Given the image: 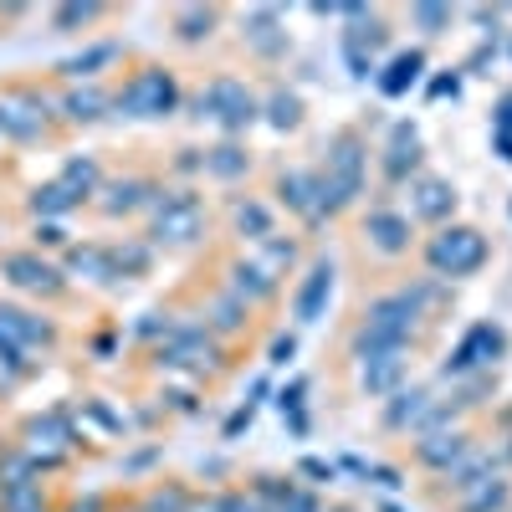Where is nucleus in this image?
<instances>
[{"instance_id":"obj_1","label":"nucleus","mask_w":512,"mask_h":512,"mask_svg":"<svg viewBox=\"0 0 512 512\" xmlns=\"http://www.w3.org/2000/svg\"><path fill=\"white\" fill-rule=\"evenodd\" d=\"M369 164H374V149H369V134L359 123H344L323 139V154H318V210L323 221H344L349 210H359L364 190H369Z\"/></svg>"},{"instance_id":"obj_2","label":"nucleus","mask_w":512,"mask_h":512,"mask_svg":"<svg viewBox=\"0 0 512 512\" xmlns=\"http://www.w3.org/2000/svg\"><path fill=\"white\" fill-rule=\"evenodd\" d=\"M420 267L425 277H436V282H466V277H477L487 262H492V236L472 221H451V226H436L431 236L420 241Z\"/></svg>"},{"instance_id":"obj_3","label":"nucleus","mask_w":512,"mask_h":512,"mask_svg":"<svg viewBox=\"0 0 512 512\" xmlns=\"http://www.w3.org/2000/svg\"><path fill=\"white\" fill-rule=\"evenodd\" d=\"M190 118L195 123L210 118L226 139H246V128L262 123V88H256L251 77H241V72H216V77H205L195 88Z\"/></svg>"},{"instance_id":"obj_4","label":"nucleus","mask_w":512,"mask_h":512,"mask_svg":"<svg viewBox=\"0 0 512 512\" xmlns=\"http://www.w3.org/2000/svg\"><path fill=\"white\" fill-rule=\"evenodd\" d=\"M354 241H359V251L369 256V262H379V267H400V262H410V256L420 251V226L405 216L395 200H374V205L359 210Z\"/></svg>"},{"instance_id":"obj_5","label":"nucleus","mask_w":512,"mask_h":512,"mask_svg":"<svg viewBox=\"0 0 512 512\" xmlns=\"http://www.w3.org/2000/svg\"><path fill=\"white\" fill-rule=\"evenodd\" d=\"M512 354V338H507V328L497 323V318H482V323H472L461 333V344L451 349V359L441 364V379H466V374H492L502 359Z\"/></svg>"},{"instance_id":"obj_6","label":"nucleus","mask_w":512,"mask_h":512,"mask_svg":"<svg viewBox=\"0 0 512 512\" xmlns=\"http://www.w3.org/2000/svg\"><path fill=\"white\" fill-rule=\"evenodd\" d=\"M267 200L277 205V216H287L303 226V231H323V210H318V169L313 164H277L272 169V185H267Z\"/></svg>"},{"instance_id":"obj_7","label":"nucleus","mask_w":512,"mask_h":512,"mask_svg":"<svg viewBox=\"0 0 512 512\" xmlns=\"http://www.w3.org/2000/svg\"><path fill=\"white\" fill-rule=\"evenodd\" d=\"M149 210H154V246L180 251V246L205 241L210 216H205V200H200L195 190H169V195H159Z\"/></svg>"},{"instance_id":"obj_8","label":"nucleus","mask_w":512,"mask_h":512,"mask_svg":"<svg viewBox=\"0 0 512 512\" xmlns=\"http://www.w3.org/2000/svg\"><path fill=\"white\" fill-rule=\"evenodd\" d=\"M180 98H185V93H180L175 72L159 67V62L128 72V82L118 88V108H123L128 118H169V113L180 108Z\"/></svg>"},{"instance_id":"obj_9","label":"nucleus","mask_w":512,"mask_h":512,"mask_svg":"<svg viewBox=\"0 0 512 512\" xmlns=\"http://www.w3.org/2000/svg\"><path fill=\"white\" fill-rule=\"evenodd\" d=\"M390 41H395V31H390V21H384V11H374V6L359 21H349V31L338 36L344 62H349V77L374 82V72L384 67V52H390Z\"/></svg>"},{"instance_id":"obj_10","label":"nucleus","mask_w":512,"mask_h":512,"mask_svg":"<svg viewBox=\"0 0 512 512\" xmlns=\"http://www.w3.org/2000/svg\"><path fill=\"white\" fill-rule=\"evenodd\" d=\"M216 287H226L236 303H246L256 318L272 313V308L282 303V282H272L246 251H226V256H221V277H216Z\"/></svg>"},{"instance_id":"obj_11","label":"nucleus","mask_w":512,"mask_h":512,"mask_svg":"<svg viewBox=\"0 0 512 512\" xmlns=\"http://www.w3.org/2000/svg\"><path fill=\"white\" fill-rule=\"evenodd\" d=\"M456 205H461V195H456V185L446 180V175H436V169H420V175L405 185V216L415 221V226H451L456 221Z\"/></svg>"},{"instance_id":"obj_12","label":"nucleus","mask_w":512,"mask_h":512,"mask_svg":"<svg viewBox=\"0 0 512 512\" xmlns=\"http://www.w3.org/2000/svg\"><path fill=\"white\" fill-rule=\"evenodd\" d=\"M241 47L256 67H282L287 52H292V36H287V21L277 6H251L241 16Z\"/></svg>"},{"instance_id":"obj_13","label":"nucleus","mask_w":512,"mask_h":512,"mask_svg":"<svg viewBox=\"0 0 512 512\" xmlns=\"http://www.w3.org/2000/svg\"><path fill=\"white\" fill-rule=\"evenodd\" d=\"M374 164H379V180L390 190H405L420 169H425V149H420V128L410 118H400L390 128V139L374 149Z\"/></svg>"},{"instance_id":"obj_14","label":"nucleus","mask_w":512,"mask_h":512,"mask_svg":"<svg viewBox=\"0 0 512 512\" xmlns=\"http://www.w3.org/2000/svg\"><path fill=\"white\" fill-rule=\"evenodd\" d=\"M482 436H477V425H456V431H436V436H415L410 441V466L415 472H425V477H446L451 466L472 451Z\"/></svg>"},{"instance_id":"obj_15","label":"nucleus","mask_w":512,"mask_h":512,"mask_svg":"<svg viewBox=\"0 0 512 512\" xmlns=\"http://www.w3.org/2000/svg\"><path fill=\"white\" fill-rule=\"evenodd\" d=\"M333 282H338V262L328 251H318V256H308V267H303V277H297V287H292V323H318L323 313H328V297H333Z\"/></svg>"},{"instance_id":"obj_16","label":"nucleus","mask_w":512,"mask_h":512,"mask_svg":"<svg viewBox=\"0 0 512 512\" xmlns=\"http://www.w3.org/2000/svg\"><path fill=\"white\" fill-rule=\"evenodd\" d=\"M226 231H231V236L241 241V251H246V246H256V241L277 236V231H282V216H277V205H272L267 195L246 190V195H231V200H226Z\"/></svg>"},{"instance_id":"obj_17","label":"nucleus","mask_w":512,"mask_h":512,"mask_svg":"<svg viewBox=\"0 0 512 512\" xmlns=\"http://www.w3.org/2000/svg\"><path fill=\"white\" fill-rule=\"evenodd\" d=\"M410 359H415V349H384V354H369V359H349L354 364V390L369 395V400H390L410 379Z\"/></svg>"},{"instance_id":"obj_18","label":"nucleus","mask_w":512,"mask_h":512,"mask_svg":"<svg viewBox=\"0 0 512 512\" xmlns=\"http://www.w3.org/2000/svg\"><path fill=\"white\" fill-rule=\"evenodd\" d=\"M246 256H251V262L262 267L272 282H287L292 272H303V267H308V246H303V231H277V236H267V241L246 246Z\"/></svg>"},{"instance_id":"obj_19","label":"nucleus","mask_w":512,"mask_h":512,"mask_svg":"<svg viewBox=\"0 0 512 512\" xmlns=\"http://www.w3.org/2000/svg\"><path fill=\"white\" fill-rule=\"evenodd\" d=\"M431 405H436V384H400L390 400H379V425L390 436H415V425Z\"/></svg>"},{"instance_id":"obj_20","label":"nucleus","mask_w":512,"mask_h":512,"mask_svg":"<svg viewBox=\"0 0 512 512\" xmlns=\"http://www.w3.org/2000/svg\"><path fill=\"white\" fill-rule=\"evenodd\" d=\"M200 328H205L210 338H221V344H236V338H251L256 313H251L246 303H236V297H231L226 287H210V303H205Z\"/></svg>"},{"instance_id":"obj_21","label":"nucleus","mask_w":512,"mask_h":512,"mask_svg":"<svg viewBox=\"0 0 512 512\" xmlns=\"http://www.w3.org/2000/svg\"><path fill=\"white\" fill-rule=\"evenodd\" d=\"M256 175V154L246 139H221V144H210L205 149V180H216V185H246Z\"/></svg>"},{"instance_id":"obj_22","label":"nucleus","mask_w":512,"mask_h":512,"mask_svg":"<svg viewBox=\"0 0 512 512\" xmlns=\"http://www.w3.org/2000/svg\"><path fill=\"white\" fill-rule=\"evenodd\" d=\"M425 47H405V52H395V57H384V67L374 72V93L379 98H405L415 82L425 77Z\"/></svg>"},{"instance_id":"obj_23","label":"nucleus","mask_w":512,"mask_h":512,"mask_svg":"<svg viewBox=\"0 0 512 512\" xmlns=\"http://www.w3.org/2000/svg\"><path fill=\"white\" fill-rule=\"evenodd\" d=\"M262 118L277 128V134H297V128L308 123V103L297 88H287L282 77H267V88H262Z\"/></svg>"},{"instance_id":"obj_24","label":"nucleus","mask_w":512,"mask_h":512,"mask_svg":"<svg viewBox=\"0 0 512 512\" xmlns=\"http://www.w3.org/2000/svg\"><path fill=\"white\" fill-rule=\"evenodd\" d=\"M446 507H451V512H512V477L492 472V477H482V482H472V487L451 492Z\"/></svg>"},{"instance_id":"obj_25","label":"nucleus","mask_w":512,"mask_h":512,"mask_svg":"<svg viewBox=\"0 0 512 512\" xmlns=\"http://www.w3.org/2000/svg\"><path fill=\"white\" fill-rule=\"evenodd\" d=\"M221 16H226L221 6H180V11H175V36L185 41V47H200V41L216 36Z\"/></svg>"},{"instance_id":"obj_26","label":"nucleus","mask_w":512,"mask_h":512,"mask_svg":"<svg viewBox=\"0 0 512 512\" xmlns=\"http://www.w3.org/2000/svg\"><path fill=\"white\" fill-rule=\"evenodd\" d=\"M103 113H108V93H103V88L67 93V118H72V123H98Z\"/></svg>"},{"instance_id":"obj_27","label":"nucleus","mask_w":512,"mask_h":512,"mask_svg":"<svg viewBox=\"0 0 512 512\" xmlns=\"http://www.w3.org/2000/svg\"><path fill=\"white\" fill-rule=\"evenodd\" d=\"M190 507V487L185 482H164L144 492V512H185Z\"/></svg>"},{"instance_id":"obj_28","label":"nucleus","mask_w":512,"mask_h":512,"mask_svg":"<svg viewBox=\"0 0 512 512\" xmlns=\"http://www.w3.org/2000/svg\"><path fill=\"white\" fill-rule=\"evenodd\" d=\"M451 21H456L451 6H410V26H415L420 36H446Z\"/></svg>"},{"instance_id":"obj_29","label":"nucleus","mask_w":512,"mask_h":512,"mask_svg":"<svg viewBox=\"0 0 512 512\" xmlns=\"http://www.w3.org/2000/svg\"><path fill=\"white\" fill-rule=\"evenodd\" d=\"M292 477H308V487L318 492V487H333V482H338V466H333V461H323V456H303Z\"/></svg>"},{"instance_id":"obj_30","label":"nucleus","mask_w":512,"mask_h":512,"mask_svg":"<svg viewBox=\"0 0 512 512\" xmlns=\"http://www.w3.org/2000/svg\"><path fill=\"white\" fill-rule=\"evenodd\" d=\"M113 57H118V47H93L88 57L62 62V77H93V67H103V62H113Z\"/></svg>"},{"instance_id":"obj_31","label":"nucleus","mask_w":512,"mask_h":512,"mask_svg":"<svg viewBox=\"0 0 512 512\" xmlns=\"http://www.w3.org/2000/svg\"><path fill=\"white\" fill-rule=\"evenodd\" d=\"M303 405H308V374H297L292 384H282V390H277V410L282 415H297Z\"/></svg>"},{"instance_id":"obj_32","label":"nucleus","mask_w":512,"mask_h":512,"mask_svg":"<svg viewBox=\"0 0 512 512\" xmlns=\"http://www.w3.org/2000/svg\"><path fill=\"white\" fill-rule=\"evenodd\" d=\"M364 482H374L384 492H400L405 487V472H400V466H384V461H364Z\"/></svg>"},{"instance_id":"obj_33","label":"nucleus","mask_w":512,"mask_h":512,"mask_svg":"<svg viewBox=\"0 0 512 512\" xmlns=\"http://www.w3.org/2000/svg\"><path fill=\"white\" fill-rule=\"evenodd\" d=\"M221 512H267L262 497H256L251 487H226L221 492Z\"/></svg>"},{"instance_id":"obj_34","label":"nucleus","mask_w":512,"mask_h":512,"mask_svg":"<svg viewBox=\"0 0 512 512\" xmlns=\"http://www.w3.org/2000/svg\"><path fill=\"white\" fill-rule=\"evenodd\" d=\"M297 359V333H277L267 344V364H292Z\"/></svg>"},{"instance_id":"obj_35","label":"nucleus","mask_w":512,"mask_h":512,"mask_svg":"<svg viewBox=\"0 0 512 512\" xmlns=\"http://www.w3.org/2000/svg\"><path fill=\"white\" fill-rule=\"evenodd\" d=\"M277 512H323V497H318L313 487H297V492H292Z\"/></svg>"},{"instance_id":"obj_36","label":"nucleus","mask_w":512,"mask_h":512,"mask_svg":"<svg viewBox=\"0 0 512 512\" xmlns=\"http://www.w3.org/2000/svg\"><path fill=\"white\" fill-rule=\"evenodd\" d=\"M461 93V72H441L425 82V98H456Z\"/></svg>"},{"instance_id":"obj_37","label":"nucleus","mask_w":512,"mask_h":512,"mask_svg":"<svg viewBox=\"0 0 512 512\" xmlns=\"http://www.w3.org/2000/svg\"><path fill=\"white\" fill-rule=\"evenodd\" d=\"M492 134H512V88L492 103Z\"/></svg>"},{"instance_id":"obj_38","label":"nucleus","mask_w":512,"mask_h":512,"mask_svg":"<svg viewBox=\"0 0 512 512\" xmlns=\"http://www.w3.org/2000/svg\"><path fill=\"white\" fill-rule=\"evenodd\" d=\"M251 420H256V400H246V405H241V410L226 420V441H236L241 431H251Z\"/></svg>"},{"instance_id":"obj_39","label":"nucleus","mask_w":512,"mask_h":512,"mask_svg":"<svg viewBox=\"0 0 512 512\" xmlns=\"http://www.w3.org/2000/svg\"><path fill=\"white\" fill-rule=\"evenodd\" d=\"M185 512H221V492H205V497L190 492V507Z\"/></svg>"},{"instance_id":"obj_40","label":"nucleus","mask_w":512,"mask_h":512,"mask_svg":"<svg viewBox=\"0 0 512 512\" xmlns=\"http://www.w3.org/2000/svg\"><path fill=\"white\" fill-rule=\"evenodd\" d=\"M492 144H497V154H502V164H512V134H492Z\"/></svg>"},{"instance_id":"obj_41","label":"nucleus","mask_w":512,"mask_h":512,"mask_svg":"<svg viewBox=\"0 0 512 512\" xmlns=\"http://www.w3.org/2000/svg\"><path fill=\"white\" fill-rule=\"evenodd\" d=\"M374 512H405V507H400V502H379Z\"/></svg>"},{"instance_id":"obj_42","label":"nucleus","mask_w":512,"mask_h":512,"mask_svg":"<svg viewBox=\"0 0 512 512\" xmlns=\"http://www.w3.org/2000/svg\"><path fill=\"white\" fill-rule=\"evenodd\" d=\"M323 512H359V507H349V502H338V507H323Z\"/></svg>"},{"instance_id":"obj_43","label":"nucleus","mask_w":512,"mask_h":512,"mask_svg":"<svg viewBox=\"0 0 512 512\" xmlns=\"http://www.w3.org/2000/svg\"><path fill=\"white\" fill-rule=\"evenodd\" d=\"M507 57H512V41H507Z\"/></svg>"},{"instance_id":"obj_44","label":"nucleus","mask_w":512,"mask_h":512,"mask_svg":"<svg viewBox=\"0 0 512 512\" xmlns=\"http://www.w3.org/2000/svg\"><path fill=\"white\" fill-rule=\"evenodd\" d=\"M507 216H512V200H507Z\"/></svg>"}]
</instances>
